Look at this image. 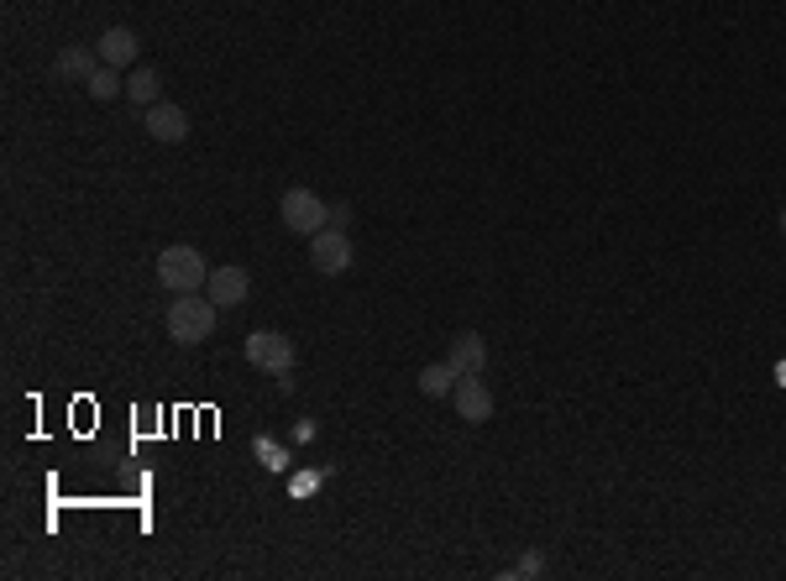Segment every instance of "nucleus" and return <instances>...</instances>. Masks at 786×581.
Returning <instances> with one entry per match:
<instances>
[{
    "label": "nucleus",
    "instance_id": "f03ea898",
    "mask_svg": "<svg viewBox=\"0 0 786 581\" xmlns=\"http://www.w3.org/2000/svg\"><path fill=\"white\" fill-rule=\"evenodd\" d=\"M158 283H163L168 293H200L205 283H210V262H205L200 247L173 241V247L158 252Z\"/></svg>",
    "mask_w": 786,
    "mask_h": 581
},
{
    "label": "nucleus",
    "instance_id": "ddd939ff",
    "mask_svg": "<svg viewBox=\"0 0 786 581\" xmlns=\"http://www.w3.org/2000/svg\"><path fill=\"white\" fill-rule=\"evenodd\" d=\"M127 94L137 100V106H158V94H163V79H158V69H131L127 73Z\"/></svg>",
    "mask_w": 786,
    "mask_h": 581
},
{
    "label": "nucleus",
    "instance_id": "9d476101",
    "mask_svg": "<svg viewBox=\"0 0 786 581\" xmlns=\"http://www.w3.org/2000/svg\"><path fill=\"white\" fill-rule=\"evenodd\" d=\"M205 293L216 299L220 309H237V304H247V293H252V278H247V268H210V283H205Z\"/></svg>",
    "mask_w": 786,
    "mask_h": 581
},
{
    "label": "nucleus",
    "instance_id": "39448f33",
    "mask_svg": "<svg viewBox=\"0 0 786 581\" xmlns=\"http://www.w3.org/2000/svg\"><path fill=\"white\" fill-rule=\"evenodd\" d=\"M351 237L347 231H336V226H326V231H315L310 237V268L320 278H341L351 268Z\"/></svg>",
    "mask_w": 786,
    "mask_h": 581
},
{
    "label": "nucleus",
    "instance_id": "20e7f679",
    "mask_svg": "<svg viewBox=\"0 0 786 581\" xmlns=\"http://www.w3.org/2000/svg\"><path fill=\"white\" fill-rule=\"evenodd\" d=\"M247 362H252L257 372H268V378L283 382L293 372V341L283 330H252V335H247Z\"/></svg>",
    "mask_w": 786,
    "mask_h": 581
},
{
    "label": "nucleus",
    "instance_id": "f8f14e48",
    "mask_svg": "<svg viewBox=\"0 0 786 581\" xmlns=\"http://www.w3.org/2000/svg\"><path fill=\"white\" fill-rule=\"evenodd\" d=\"M415 382H420L425 399H451V388H457V367H451V362H430Z\"/></svg>",
    "mask_w": 786,
    "mask_h": 581
},
{
    "label": "nucleus",
    "instance_id": "423d86ee",
    "mask_svg": "<svg viewBox=\"0 0 786 581\" xmlns=\"http://www.w3.org/2000/svg\"><path fill=\"white\" fill-rule=\"evenodd\" d=\"M142 127H147V137H152V142L173 147V142H183V137H189V110L173 106V100H158V106H147Z\"/></svg>",
    "mask_w": 786,
    "mask_h": 581
},
{
    "label": "nucleus",
    "instance_id": "6e6552de",
    "mask_svg": "<svg viewBox=\"0 0 786 581\" xmlns=\"http://www.w3.org/2000/svg\"><path fill=\"white\" fill-rule=\"evenodd\" d=\"M451 403H457V414L467 419V424L494 419V388H488L482 378H457V388H451Z\"/></svg>",
    "mask_w": 786,
    "mask_h": 581
},
{
    "label": "nucleus",
    "instance_id": "f3484780",
    "mask_svg": "<svg viewBox=\"0 0 786 581\" xmlns=\"http://www.w3.org/2000/svg\"><path fill=\"white\" fill-rule=\"evenodd\" d=\"M776 382H786V362H776Z\"/></svg>",
    "mask_w": 786,
    "mask_h": 581
},
{
    "label": "nucleus",
    "instance_id": "a211bd4d",
    "mask_svg": "<svg viewBox=\"0 0 786 581\" xmlns=\"http://www.w3.org/2000/svg\"><path fill=\"white\" fill-rule=\"evenodd\" d=\"M776 226H782V237H786V204H782V216H776Z\"/></svg>",
    "mask_w": 786,
    "mask_h": 581
},
{
    "label": "nucleus",
    "instance_id": "4468645a",
    "mask_svg": "<svg viewBox=\"0 0 786 581\" xmlns=\"http://www.w3.org/2000/svg\"><path fill=\"white\" fill-rule=\"evenodd\" d=\"M121 73H127V69H110V63H100L84 90H90L94 100H116V94H127V79H121Z\"/></svg>",
    "mask_w": 786,
    "mask_h": 581
},
{
    "label": "nucleus",
    "instance_id": "f257e3e1",
    "mask_svg": "<svg viewBox=\"0 0 786 581\" xmlns=\"http://www.w3.org/2000/svg\"><path fill=\"white\" fill-rule=\"evenodd\" d=\"M216 320H220V304L210 299V293H179V299L168 304V314H163L168 335H173L179 345L210 341V335H216Z\"/></svg>",
    "mask_w": 786,
    "mask_h": 581
},
{
    "label": "nucleus",
    "instance_id": "0eeeda50",
    "mask_svg": "<svg viewBox=\"0 0 786 581\" xmlns=\"http://www.w3.org/2000/svg\"><path fill=\"white\" fill-rule=\"evenodd\" d=\"M94 53H100V63H110V69H137L142 42H137L131 27H106V32L94 37Z\"/></svg>",
    "mask_w": 786,
    "mask_h": 581
},
{
    "label": "nucleus",
    "instance_id": "dca6fc26",
    "mask_svg": "<svg viewBox=\"0 0 786 581\" xmlns=\"http://www.w3.org/2000/svg\"><path fill=\"white\" fill-rule=\"evenodd\" d=\"M347 220H351V204H330V226L336 231H347Z\"/></svg>",
    "mask_w": 786,
    "mask_h": 581
},
{
    "label": "nucleus",
    "instance_id": "2eb2a0df",
    "mask_svg": "<svg viewBox=\"0 0 786 581\" xmlns=\"http://www.w3.org/2000/svg\"><path fill=\"white\" fill-rule=\"evenodd\" d=\"M509 577H546V555H540V550H530V555H525V561L509 571Z\"/></svg>",
    "mask_w": 786,
    "mask_h": 581
},
{
    "label": "nucleus",
    "instance_id": "7ed1b4c3",
    "mask_svg": "<svg viewBox=\"0 0 786 581\" xmlns=\"http://www.w3.org/2000/svg\"><path fill=\"white\" fill-rule=\"evenodd\" d=\"M278 220H283V231L310 241L315 231H326L330 226V204L315 194V189H283V200H278Z\"/></svg>",
    "mask_w": 786,
    "mask_h": 581
},
{
    "label": "nucleus",
    "instance_id": "1a4fd4ad",
    "mask_svg": "<svg viewBox=\"0 0 786 581\" xmlns=\"http://www.w3.org/2000/svg\"><path fill=\"white\" fill-rule=\"evenodd\" d=\"M446 362L457 367V378H482V372H488V341H482L477 330H461V335H451Z\"/></svg>",
    "mask_w": 786,
    "mask_h": 581
},
{
    "label": "nucleus",
    "instance_id": "9b49d317",
    "mask_svg": "<svg viewBox=\"0 0 786 581\" xmlns=\"http://www.w3.org/2000/svg\"><path fill=\"white\" fill-rule=\"evenodd\" d=\"M94 69H100V53L84 48V42H69V48L53 58V73L63 79V84H90Z\"/></svg>",
    "mask_w": 786,
    "mask_h": 581
}]
</instances>
